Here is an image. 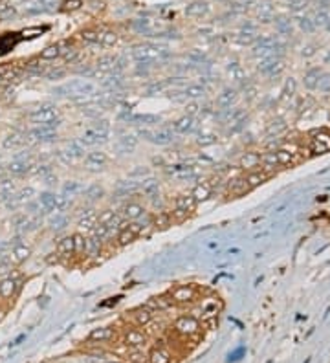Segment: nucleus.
<instances>
[{"mask_svg": "<svg viewBox=\"0 0 330 363\" xmlns=\"http://www.w3.org/2000/svg\"><path fill=\"white\" fill-rule=\"evenodd\" d=\"M53 96L57 98H70V99H81L88 98V96H96L97 84L90 79H72L65 84H59L52 90Z\"/></svg>", "mask_w": 330, "mask_h": 363, "instance_id": "nucleus-1", "label": "nucleus"}, {"mask_svg": "<svg viewBox=\"0 0 330 363\" xmlns=\"http://www.w3.org/2000/svg\"><path fill=\"white\" fill-rule=\"evenodd\" d=\"M132 59L136 63H145V65H156V63H163L171 57L167 46L154 44V42H143V44L132 46V52H130Z\"/></svg>", "mask_w": 330, "mask_h": 363, "instance_id": "nucleus-2", "label": "nucleus"}, {"mask_svg": "<svg viewBox=\"0 0 330 363\" xmlns=\"http://www.w3.org/2000/svg\"><path fill=\"white\" fill-rule=\"evenodd\" d=\"M28 121L35 127H57L59 125V109L55 105H40L28 114Z\"/></svg>", "mask_w": 330, "mask_h": 363, "instance_id": "nucleus-3", "label": "nucleus"}, {"mask_svg": "<svg viewBox=\"0 0 330 363\" xmlns=\"http://www.w3.org/2000/svg\"><path fill=\"white\" fill-rule=\"evenodd\" d=\"M138 136L154 145H171L175 142L176 134L169 127H160V129H142L138 132Z\"/></svg>", "mask_w": 330, "mask_h": 363, "instance_id": "nucleus-4", "label": "nucleus"}, {"mask_svg": "<svg viewBox=\"0 0 330 363\" xmlns=\"http://www.w3.org/2000/svg\"><path fill=\"white\" fill-rule=\"evenodd\" d=\"M196 288L193 285H178L169 292V299L173 305H189L196 299Z\"/></svg>", "mask_w": 330, "mask_h": 363, "instance_id": "nucleus-5", "label": "nucleus"}, {"mask_svg": "<svg viewBox=\"0 0 330 363\" xmlns=\"http://www.w3.org/2000/svg\"><path fill=\"white\" fill-rule=\"evenodd\" d=\"M200 330H202L200 321L194 318V316H180L175 321V332L183 337L196 336V334H200Z\"/></svg>", "mask_w": 330, "mask_h": 363, "instance_id": "nucleus-6", "label": "nucleus"}, {"mask_svg": "<svg viewBox=\"0 0 330 363\" xmlns=\"http://www.w3.org/2000/svg\"><path fill=\"white\" fill-rule=\"evenodd\" d=\"M165 173L169 176H173L176 180H196L200 176V171L194 165H187V163H176V165H169L165 169Z\"/></svg>", "mask_w": 330, "mask_h": 363, "instance_id": "nucleus-7", "label": "nucleus"}, {"mask_svg": "<svg viewBox=\"0 0 330 363\" xmlns=\"http://www.w3.org/2000/svg\"><path fill=\"white\" fill-rule=\"evenodd\" d=\"M59 158H61L65 163H73V162H77V160H81V158H84L83 143L79 142V140L68 142L63 149L59 150Z\"/></svg>", "mask_w": 330, "mask_h": 363, "instance_id": "nucleus-8", "label": "nucleus"}, {"mask_svg": "<svg viewBox=\"0 0 330 363\" xmlns=\"http://www.w3.org/2000/svg\"><path fill=\"white\" fill-rule=\"evenodd\" d=\"M28 142L33 143H48L57 140V130L55 127H33L30 132H26Z\"/></svg>", "mask_w": 330, "mask_h": 363, "instance_id": "nucleus-9", "label": "nucleus"}, {"mask_svg": "<svg viewBox=\"0 0 330 363\" xmlns=\"http://www.w3.org/2000/svg\"><path fill=\"white\" fill-rule=\"evenodd\" d=\"M109 156L103 150H90L84 154V169L86 171H101L107 167Z\"/></svg>", "mask_w": 330, "mask_h": 363, "instance_id": "nucleus-10", "label": "nucleus"}, {"mask_svg": "<svg viewBox=\"0 0 330 363\" xmlns=\"http://www.w3.org/2000/svg\"><path fill=\"white\" fill-rule=\"evenodd\" d=\"M30 255H32V248L28 246V244H24L22 240L19 239H15L13 242V248H11V252H9V262L11 264H22V262H26L28 259H30Z\"/></svg>", "mask_w": 330, "mask_h": 363, "instance_id": "nucleus-11", "label": "nucleus"}, {"mask_svg": "<svg viewBox=\"0 0 330 363\" xmlns=\"http://www.w3.org/2000/svg\"><path fill=\"white\" fill-rule=\"evenodd\" d=\"M20 288V279L13 277V275H7L0 279V299L2 301H11L17 295Z\"/></svg>", "mask_w": 330, "mask_h": 363, "instance_id": "nucleus-12", "label": "nucleus"}, {"mask_svg": "<svg viewBox=\"0 0 330 363\" xmlns=\"http://www.w3.org/2000/svg\"><path fill=\"white\" fill-rule=\"evenodd\" d=\"M110 134H107V132H101L99 129H96V127H90V129H86L81 134V138H79V142L83 143V147L86 149V147H94V145H99V143H103L109 140Z\"/></svg>", "mask_w": 330, "mask_h": 363, "instance_id": "nucleus-13", "label": "nucleus"}, {"mask_svg": "<svg viewBox=\"0 0 330 363\" xmlns=\"http://www.w3.org/2000/svg\"><path fill=\"white\" fill-rule=\"evenodd\" d=\"M121 121L130 125H156L162 121L160 116H154V114H132V112H125L119 116Z\"/></svg>", "mask_w": 330, "mask_h": 363, "instance_id": "nucleus-14", "label": "nucleus"}, {"mask_svg": "<svg viewBox=\"0 0 330 363\" xmlns=\"http://www.w3.org/2000/svg\"><path fill=\"white\" fill-rule=\"evenodd\" d=\"M35 195H37V193H35V189L33 187H24V189H20V191H17V193L6 202V206L11 209L24 208L28 202H32L33 198H35Z\"/></svg>", "mask_w": 330, "mask_h": 363, "instance_id": "nucleus-15", "label": "nucleus"}, {"mask_svg": "<svg viewBox=\"0 0 330 363\" xmlns=\"http://www.w3.org/2000/svg\"><path fill=\"white\" fill-rule=\"evenodd\" d=\"M196 125H198L196 123V117L187 116V114H185V116L175 119L173 123L169 125V129L173 130L175 134H191V132L196 129Z\"/></svg>", "mask_w": 330, "mask_h": 363, "instance_id": "nucleus-16", "label": "nucleus"}, {"mask_svg": "<svg viewBox=\"0 0 330 363\" xmlns=\"http://www.w3.org/2000/svg\"><path fill=\"white\" fill-rule=\"evenodd\" d=\"M28 143V136L26 132H20V130H9L4 140H2V147L4 149H20V147H24Z\"/></svg>", "mask_w": 330, "mask_h": 363, "instance_id": "nucleus-17", "label": "nucleus"}, {"mask_svg": "<svg viewBox=\"0 0 330 363\" xmlns=\"http://www.w3.org/2000/svg\"><path fill=\"white\" fill-rule=\"evenodd\" d=\"M119 215L127 222H134L145 217V208H143L142 204H138V202H127L123 208H121V213Z\"/></svg>", "mask_w": 330, "mask_h": 363, "instance_id": "nucleus-18", "label": "nucleus"}, {"mask_svg": "<svg viewBox=\"0 0 330 363\" xmlns=\"http://www.w3.org/2000/svg\"><path fill=\"white\" fill-rule=\"evenodd\" d=\"M97 224V213L94 209H81V213L77 215V226L84 231L92 233L94 227Z\"/></svg>", "mask_w": 330, "mask_h": 363, "instance_id": "nucleus-19", "label": "nucleus"}, {"mask_svg": "<svg viewBox=\"0 0 330 363\" xmlns=\"http://www.w3.org/2000/svg\"><path fill=\"white\" fill-rule=\"evenodd\" d=\"M32 165L33 163L28 160V156H17L7 165V173H11V175H26V173H30Z\"/></svg>", "mask_w": 330, "mask_h": 363, "instance_id": "nucleus-20", "label": "nucleus"}, {"mask_svg": "<svg viewBox=\"0 0 330 363\" xmlns=\"http://www.w3.org/2000/svg\"><path fill=\"white\" fill-rule=\"evenodd\" d=\"M88 339H90V341H96V343H107V341L116 339V330L110 328V327H99V328H94V330L88 334Z\"/></svg>", "mask_w": 330, "mask_h": 363, "instance_id": "nucleus-21", "label": "nucleus"}, {"mask_svg": "<svg viewBox=\"0 0 330 363\" xmlns=\"http://www.w3.org/2000/svg\"><path fill=\"white\" fill-rule=\"evenodd\" d=\"M150 222H152V227L154 229H158V231H165V229H169V227L173 226V217H171V213L169 211H163V209H160L158 213H154L152 217H150Z\"/></svg>", "mask_w": 330, "mask_h": 363, "instance_id": "nucleus-22", "label": "nucleus"}, {"mask_svg": "<svg viewBox=\"0 0 330 363\" xmlns=\"http://www.w3.org/2000/svg\"><path fill=\"white\" fill-rule=\"evenodd\" d=\"M207 13H209V4H207L206 0H194V2H191L185 7V15H187L189 19H202Z\"/></svg>", "mask_w": 330, "mask_h": 363, "instance_id": "nucleus-23", "label": "nucleus"}, {"mask_svg": "<svg viewBox=\"0 0 330 363\" xmlns=\"http://www.w3.org/2000/svg\"><path fill=\"white\" fill-rule=\"evenodd\" d=\"M310 149H312V152H316V154L329 152L330 150V134H327V132H319V134H316L310 142Z\"/></svg>", "mask_w": 330, "mask_h": 363, "instance_id": "nucleus-24", "label": "nucleus"}, {"mask_svg": "<svg viewBox=\"0 0 330 363\" xmlns=\"http://www.w3.org/2000/svg\"><path fill=\"white\" fill-rule=\"evenodd\" d=\"M103 252V240H99L96 235L86 237V248H84V257L88 259H97Z\"/></svg>", "mask_w": 330, "mask_h": 363, "instance_id": "nucleus-25", "label": "nucleus"}, {"mask_svg": "<svg viewBox=\"0 0 330 363\" xmlns=\"http://www.w3.org/2000/svg\"><path fill=\"white\" fill-rule=\"evenodd\" d=\"M123 341L127 347L138 349V347H143V345L147 343V336H145L140 328H130V330H127V334H125Z\"/></svg>", "mask_w": 330, "mask_h": 363, "instance_id": "nucleus-26", "label": "nucleus"}, {"mask_svg": "<svg viewBox=\"0 0 330 363\" xmlns=\"http://www.w3.org/2000/svg\"><path fill=\"white\" fill-rule=\"evenodd\" d=\"M140 191L150 200V198H154V196L160 195V182L156 180V178L147 176V178L140 180Z\"/></svg>", "mask_w": 330, "mask_h": 363, "instance_id": "nucleus-27", "label": "nucleus"}, {"mask_svg": "<svg viewBox=\"0 0 330 363\" xmlns=\"http://www.w3.org/2000/svg\"><path fill=\"white\" fill-rule=\"evenodd\" d=\"M237 101V92L233 88H224V90L220 92L217 99H215V103L219 105L222 110H226V109H231V105Z\"/></svg>", "mask_w": 330, "mask_h": 363, "instance_id": "nucleus-28", "label": "nucleus"}, {"mask_svg": "<svg viewBox=\"0 0 330 363\" xmlns=\"http://www.w3.org/2000/svg\"><path fill=\"white\" fill-rule=\"evenodd\" d=\"M119 35L112 30H97V44L103 46V48H112L117 44Z\"/></svg>", "mask_w": 330, "mask_h": 363, "instance_id": "nucleus-29", "label": "nucleus"}, {"mask_svg": "<svg viewBox=\"0 0 330 363\" xmlns=\"http://www.w3.org/2000/svg\"><path fill=\"white\" fill-rule=\"evenodd\" d=\"M196 200H194L191 193H183V195H178L175 198V209H182V211H185V213H193L194 209H196Z\"/></svg>", "mask_w": 330, "mask_h": 363, "instance_id": "nucleus-30", "label": "nucleus"}, {"mask_svg": "<svg viewBox=\"0 0 330 363\" xmlns=\"http://www.w3.org/2000/svg\"><path fill=\"white\" fill-rule=\"evenodd\" d=\"M17 191H19V189H17V183H15L13 180H9V178H0V202H2V204H6Z\"/></svg>", "mask_w": 330, "mask_h": 363, "instance_id": "nucleus-31", "label": "nucleus"}, {"mask_svg": "<svg viewBox=\"0 0 330 363\" xmlns=\"http://www.w3.org/2000/svg\"><path fill=\"white\" fill-rule=\"evenodd\" d=\"M84 183L79 180H68L63 183V195L68 196V198H75V196L83 195L84 193Z\"/></svg>", "mask_w": 330, "mask_h": 363, "instance_id": "nucleus-32", "label": "nucleus"}, {"mask_svg": "<svg viewBox=\"0 0 330 363\" xmlns=\"http://www.w3.org/2000/svg\"><path fill=\"white\" fill-rule=\"evenodd\" d=\"M211 193H213V189L207 185V182H200V183H196V185L191 189V196H193L194 200H196V204L209 200Z\"/></svg>", "mask_w": 330, "mask_h": 363, "instance_id": "nucleus-33", "label": "nucleus"}, {"mask_svg": "<svg viewBox=\"0 0 330 363\" xmlns=\"http://www.w3.org/2000/svg\"><path fill=\"white\" fill-rule=\"evenodd\" d=\"M147 360H149V363H173L171 352L167 349H163V347H154L149 352Z\"/></svg>", "mask_w": 330, "mask_h": 363, "instance_id": "nucleus-34", "label": "nucleus"}, {"mask_svg": "<svg viewBox=\"0 0 330 363\" xmlns=\"http://www.w3.org/2000/svg\"><path fill=\"white\" fill-rule=\"evenodd\" d=\"M140 191V182L136 180H119L116 185V195L119 196H129L132 193Z\"/></svg>", "mask_w": 330, "mask_h": 363, "instance_id": "nucleus-35", "label": "nucleus"}, {"mask_svg": "<svg viewBox=\"0 0 330 363\" xmlns=\"http://www.w3.org/2000/svg\"><path fill=\"white\" fill-rule=\"evenodd\" d=\"M103 196H105V189H103V185H99V183H92V185H88L83 193V198L88 202V204L99 202Z\"/></svg>", "mask_w": 330, "mask_h": 363, "instance_id": "nucleus-36", "label": "nucleus"}, {"mask_svg": "<svg viewBox=\"0 0 330 363\" xmlns=\"http://www.w3.org/2000/svg\"><path fill=\"white\" fill-rule=\"evenodd\" d=\"M182 94H183V98L185 99H193V101H196V99L206 98L207 88L204 86V84H187V86L182 90Z\"/></svg>", "mask_w": 330, "mask_h": 363, "instance_id": "nucleus-37", "label": "nucleus"}, {"mask_svg": "<svg viewBox=\"0 0 330 363\" xmlns=\"http://www.w3.org/2000/svg\"><path fill=\"white\" fill-rule=\"evenodd\" d=\"M136 237H138V235L134 233L132 229H130L129 224H127V222H123L121 229H119V231H117V235H116V240H117V244H119V246H129L130 242H134V239H136Z\"/></svg>", "mask_w": 330, "mask_h": 363, "instance_id": "nucleus-38", "label": "nucleus"}, {"mask_svg": "<svg viewBox=\"0 0 330 363\" xmlns=\"http://www.w3.org/2000/svg\"><path fill=\"white\" fill-rule=\"evenodd\" d=\"M152 316H154V312L147 308V306H140L136 310L132 312V319L136 321V325L143 327V325H149L152 321Z\"/></svg>", "mask_w": 330, "mask_h": 363, "instance_id": "nucleus-39", "label": "nucleus"}, {"mask_svg": "<svg viewBox=\"0 0 330 363\" xmlns=\"http://www.w3.org/2000/svg\"><path fill=\"white\" fill-rule=\"evenodd\" d=\"M55 198H57V195H55V193H52V191H42L37 200H39L40 208H42V211H44V213H53V208H55Z\"/></svg>", "mask_w": 330, "mask_h": 363, "instance_id": "nucleus-40", "label": "nucleus"}, {"mask_svg": "<svg viewBox=\"0 0 330 363\" xmlns=\"http://www.w3.org/2000/svg\"><path fill=\"white\" fill-rule=\"evenodd\" d=\"M248 191H250V185H248L246 182V176H239V178L229 182V195L240 196L244 195V193H248Z\"/></svg>", "mask_w": 330, "mask_h": 363, "instance_id": "nucleus-41", "label": "nucleus"}, {"mask_svg": "<svg viewBox=\"0 0 330 363\" xmlns=\"http://www.w3.org/2000/svg\"><path fill=\"white\" fill-rule=\"evenodd\" d=\"M68 217L65 213H52V217L48 218V227L52 231H63L66 226H68Z\"/></svg>", "mask_w": 330, "mask_h": 363, "instance_id": "nucleus-42", "label": "nucleus"}, {"mask_svg": "<svg viewBox=\"0 0 330 363\" xmlns=\"http://www.w3.org/2000/svg\"><path fill=\"white\" fill-rule=\"evenodd\" d=\"M57 255H61V257H73L75 255L73 253V239H72V235L63 237L57 242Z\"/></svg>", "mask_w": 330, "mask_h": 363, "instance_id": "nucleus-43", "label": "nucleus"}, {"mask_svg": "<svg viewBox=\"0 0 330 363\" xmlns=\"http://www.w3.org/2000/svg\"><path fill=\"white\" fill-rule=\"evenodd\" d=\"M171 305H173V303H171L169 295H167V297H165V295H156V297H150L145 306L154 312V310H167Z\"/></svg>", "mask_w": 330, "mask_h": 363, "instance_id": "nucleus-44", "label": "nucleus"}, {"mask_svg": "<svg viewBox=\"0 0 330 363\" xmlns=\"http://www.w3.org/2000/svg\"><path fill=\"white\" fill-rule=\"evenodd\" d=\"M63 57V42H59V44H52L44 48L42 52H40V59L42 61H55V59Z\"/></svg>", "mask_w": 330, "mask_h": 363, "instance_id": "nucleus-45", "label": "nucleus"}, {"mask_svg": "<svg viewBox=\"0 0 330 363\" xmlns=\"http://www.w3.org/2000/svg\"><path fill=\"white\" fill-rule=\"evenodd\" d=\"M117 145H119V149L125 150V152H132L138 145V138L134 136V134H121V136L117 138Z\"/></svg>", "mask_w": 330, "mask_h": 363, "instance_id": "nucleus-46", "label": "nucleus"}, {"mask_svg": "<svg viewBox=\"0 0 330 363\" xmlns=\"http://www.w3.org/2000/svg\"><path fill=\"white\" fill-rule=\"evenodd\" d=\"M239 165L242 169H248V171H252V169L259 167V165H260V156L259 154H253V152H246V154L240 158Z\"/></svg>", "mask_w": 330, "mask_h": 363, "instance_id": "nucleus-47", "label": "nucleus"}, {"mask_svg": "<svg viewBox=\"0 0 330 363\" xmlns=\"http://www.w3.org/2000/svg\"><path fill=\"white\" fill-rule=\"evenodd\" d=\"M73 239V253L77 257H84V248H86V237L83 233H73L72 235Z\"/></svg>", "mask_w": 330, "mask_h": 363, "instance_id": "nucleus-48", "label": "nucleus"}, {"mask_svg": "<svg viewBox=\"0 0 330 363\" xmlns=\"http://www.w3.org/2000/svg\"><path fill=\"white\" fill-rule=\"evenodd\" d=\"M266 178H268V176H266L264 173H257V171H253V173H250V175L246 176V182H248V185H250V189H252V187L260 185Z\"/></svg>", "mask_w": 330, "mask_h": 363, "instance_id": "nucleus-49", "label": "nucleus"}, {"mask_svg": "<svg viewBox=\"0 0 330 363\" xmlns=\"http://www.w3.org/2000/svg\"><path fill=\"white\" fill-rule=\"evenodd\" d=\"M81 35V40L86 42V44H97V30H83L79 33Z\"/></svg>", "mask_w": 330, "mask_h": 363, "instance_id": "nucleus-50", "label": "nucleus"}, {"mask_svg": "<svg viewBox=\"0 0 330 363\" xmlns=\"http://www.w3.org/2000/svg\"><path fill=\"white\" fill-rule=\"evenodd\" d=\"M149 175H150V171H149V167H145V165H138V167H134L129 173L130 178H140V180L147 178Z\"/></svg>", "mask_w": 330, "mask_h": 363, "instance_id": "nucleus-51", "label": "nucleus"}, {"mask_svg": "<svg viewBox=\"0 0 330 363\" xmlns=\"http://www.w3.org/2000/svg\"><path fill=\"white\" fill-rule=\"evenodd\" d=\"M215 142H217V136H215V134H200L198 140H196V143L202 145V147H206V145H213Z\"/></svg>", "mask_w": 330, "mask_h": 363, "instance_id": "nucleus-52", "label": "nucleus"}, {"mask_svg": "<svg viewBox=\"0 0 330 363\" xmlns=\"http://www.w3.org/2000/svg\"><path fill=\"white\" fill-rule=\"evenodd\" d=\"M81 6H83L81 0H65V2H63V9H65V11H75V9H79Z\"/></svg>", "mask_w": 330, "mask_h": 363, "instance_id": "nucleus-53", "label": "nucleus"}, {"mask_svg": "<svg viewBox=\"0 0 330 363\" xmlns=\"http://www.w3.org/2000/svg\"><path fill=\"white\" fill-rule=\"evenodd\" d=\"M46 79H61L66 75V68H57V70H50L44 73Z\"/></svg>", "mask_w": 330, "mask_h": 363, "instance_id": "nucleus-54", "label": "nucleus"}, {"mask_svg": "<svg viewBox=\"0 0 330 363\" xmlns=\"http://www.w3.org/2000/svg\"><path fill=\"white\" fill-rule=\"evenodd\" d=\"M200 112H202V107L196 103H191L187 109H185V114H187V116H193V117H196V114H200Z\"/></svg>", "mask_w": 330, "mask_h": 363, "instance_id": "nucleus-55", "label": "nucleus"}, {"mask_svg": "<svg viewBox=\"0 0 330 363\" xmlns=\"http://www.w3.org/2000/svg\"><path fill=\"white\" fill-rule=\"evenodd\" d=\"M130 360H132L134 363H145V360H147V358L143 356L142 352H132V354H130Z\"/></svg>", "mask_w": 330, "mask_h": 363, "instance_id": "nucleus-56", "label": "nucleus"}, {"mask_svg": "<svg viewBox=\"0 0 330 363\" xmlns=\"http://www.w3.org/2000/svg\"><path fill=\"white\" fill-rule=\"evenodd\" d=\"M22 339H26V334H22V336H19V337H17V339H15V341H13V343H11V345H13V347H15V345H19L20 341H22Z\"/></svg>", "mask_w": 330, "mask_h": 363, "instance_id": "nucleus-57", "label": "nucleus"}, {"mask_svg": "<svg viewBox=\"0 0 330 363\" xmlns=\"http://www.w3.org/2000/svg\"><path fill=\"white\" fill-rule=\"evenodd\" d=\"M107 363H121V362H107Z\"/></svg>", "mask_w": 330, "mask_h": 363, "instance_id": "nucleus-58", "label": "nucleus"}, {"mask_svg": "<svg viewBox=\"0 0 330 363\" xmlns=\"http://www.w3.org/2000/svg\"><path fill=\"white\" fill-rule=\"evenodd\" d=\"M0 319H2V312H0Z\"/></svg>", "mask_w": 330, "mask_h": 363, "instance_id": "nucleus-59", "label": "nucleus"}]
</instances>
